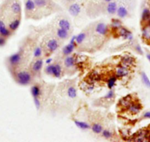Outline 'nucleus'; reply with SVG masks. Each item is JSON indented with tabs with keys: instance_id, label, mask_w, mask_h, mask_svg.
<instances>
[{
	"instance_id": "nucleus-1",
	"label": "nucleus",
	"mask_w": 150,
	"mask_h": 142,
	"mask_svg": "<svg viewBox=\"0 0 150 142\" xmlns=\"http://www.w3.org/2000/svg\"><path fill=\"white\" fill-rule=\"evenodd\" d=\"M13 76L16 82L18 85H23V86L30 85L33 80L32 74L27 70L13 71Z\"/></svg>"
},
{
	"instance_id": "nucleus-2",
	"label": "nucleus",
	"mask_w": 150,
	"mask_h": 142,
	"mask_svg": "<svg viewBox=\"0 0 150 142\" xmlns=\"http://www.w3.org/2000/svg\"><path fill=\"white\" fill-rule=\"evenodd\" d=\"M23 60V54L21 51L13 53L7 58V64L10 69H16L21 63Z\"/></svg>"
},
{
	"instance_id": "nucleus-3",
	"label": "nucleus",
	"mask_w": 150,
	"mask_h": 142,
	"mask_svg": "<svg viewBox=\"0 0 150 142\" xmlns=\"http://www.w3.org/2000/svg\"><path fill=\"white\" fill-rule=\"evenodd\" d=\"M130 140L135 141H149L150 129H141L133 135V137Z\"/></svg>"
},
{
	"instance_id": "nucleus-4",
	"label": "nucleus",
	"mask_w": 150,
	"mask_h": 142,
	"mask_svg": "<svg viewBox=\"0 0 150 142\" xmlns=\"http://www.w3.org/2000/svg\"><path fill=\"white\" fill-rule=\"evenodd\" d=\"M9 10L13 14L16 16H20L21 13V3L18 0H13L9 4Z\"/></svg>"
},
{
	"instance_id": "nucleus-5",
	"label": "nucleus",
	"mask_w": 150,
	"mask_h": 142,
	"mask_svg": "<svg viewBox=\"0 0 150 142\" xmlns=\"http://www.w3.org/2000/svg\"><path fill=\"white\" fill-rule=\"evenodd\" d=\"M44 66V60L41 58H37L31 65V72L35 75L40 73Z\"/></svg>"
},
{
	"instance_id": "nucleus-6",
	"label": "nucleus",
	"mask_w": 150,
	"mask_h": 142,
	"mask_svg": "<svg viewBox=\"0 0 150 142\" xmlns=\"http://www.w3.org/2000/svg\"><path fill=\"white\" fill-rule=\"evenodd\" d=\"M12 34L13 32H11V30L8 28L4 20L0 18V36L6 38H9Z\"/></svg>"
},
{
	"instance_id": "nucleus-7",
	"label": "nucleus",
	"mask_w": 150,
	"mask_h": 142,
	"mask_svg": "<svg viewBox=\"0 0 150 142\" xmlns=\"http://www.w3.org/2000/svg\"><path fill=\"white\" fill-rule=\"evenodd\" d=\"M129 74V67L123 66L121 64L120 66H117L116 69V72H115V75L117 76L118 78L120 77H125L128 76Z\"/></svg>"
},
{
	"instance_id": "nucleus-8",
	"label": "nucleus",
	"mask_w": 150,
	"mask_h": 142,
	"mask_svg": "<svg viewBox=\"0 0 150 142\" xmlns=\"http://www.w3.org/2000/svg\"><path fill=\"white\" fill-rule=\"evenodd\" d=\"M141 109H142V105H141V104L139 102H138V101H134V102H131L129 106L128 107L127 111L130 114L135 115V114H139Z\"/></svg>"
},
{
	"instance_id": "nucleus-9",
	"label": "nucleus",
	"mask_w": 150,
	"mask_h": 142,
	"mask_svg": "<svg viewBox=\"0 0 150 142\" xmlns=\"http://www.w3.org/2000/svg\"><path fill=\"white\" fill-rule=\"evenodd\" d=\"M118 34H119V36H121L122 38L125 39V40H131L133 38L132 33L128 29L125 28V27H122V26L120 28L118 29Z\"/></svg>"
},
{
	"instance_id": "nucleus-10",
	"label": "nucleus",
	"mask_w": 150,
	"mask_h": 142,
	"mask_svg": "<svg viewBox=\"0 0 150 142\" xmlns=\"http://www.w3.org/2000/svg\"><path fill=\"white\" fill-rule=\"evenodd\" d=\"M96 33L101 36H107L109 33V27L105 23H99L96 24L95 28Z\"/></svg>"
},
{
	"instance_id": "nucleus-11",
	"label": "nucleus",
	"mask_w": 150,
	"mask_h": 142,
	"mask_svg": "<svg viewBox=\"0 0 150 142\" xmlns=\"http://www.w3.org/2000/svg\"><path fill=\"white\" fill-rule=\"evenodd\" d=\"M63 74V69L59 63H52V76L55 78H60Z\"/></svg>"
},
{
	"instance_id": "nucleus-12",
	"label": "nucleus",
	"mask_w": 150,
	"mask_h": 142,
	"mask_svg": "<svg viewBox=\"0 0 150 142\" xmlns=\"http://www.w3.org/2000/svg\"><path fill=\"white\" fill-rule=\"evenodd\" d=\"M60 46V43L57 39H50L47 43V47L50 53H54L55 52Z\"/></svg>"
},
{
	"instance_id": "nucleus-13",
	"label": "nucleus",
	"mask_w": 150,
	"mask_h": 142,
	"mask_svg": "<svg viewBox=\"0 0 150 142\" xmlns=\"http://www.w3.org/2000/svg\"><path fill=\"white\" fill-rule=\"evenodd\" d=\"M69 12L72 16H77L81 12V7L77 3L71 4L69 8Z\"/></svg>"
},
{
	"instance_id": "nucleus-14",
	"label": "nucleus",
	"mask_w": 150,
	"mask_h": 142,
	"mask_svg": "<svg viewBox=\"0 0 150 142\" xmlns=\"http://www.w3.org/2000/svg\"><path fill=\"white\" fill-rule=\"evenodd\" d=\"M77 46V44H74V43H71L69 42L68 44H66V46H63V50H62V53H63V55L64 56H68L70 55L72 53L74 52V50H75Z\"/></svg>"
},
{
	"instance_id": "nucleus-15",
	"label": "nucleus",
	"mask_w": 150,
	"mask_h": 142,
	"mask_svg": "<svg viewBox=\"0 0 150 142\" xmlns=\"http://www.w3.org/2000/svg\"><path fill=\"white\" fill-rule=\"evenodd\" d=\"M76 62H77V58L70 55L66 56V58L64 59V66L67 69H71L76 65Z\"/></svg>"
},
{
	"instance_id": "nucleus-16",
	"label": "nucleus",
	"mask_w": 150,
	"mask_h": 142,
	"mask_svg": "<svg viewBox=\"0 0 150 142\" xmlns=\"http://www.w3.org/2000/svg\"><path fill=\"white\" fill-rule=\"evenodd\" d=\"M121 63H122V65L127 66V67H130V66H132L135 65V60L134 58L127 55L122 58V59H121Z\"/></svg>"
},
{
	"instance_id": "nucleus-17",
	"label": "nucleus",
	"mask_w": 150,
	"mask_h": 142,
	"mask_svg": "<svg viewBox=\"0 0 150 142\" xmlns=\"http://www.w3.org/2000/svg\"><path fill=\"white\" fill-rule=\"evenodd\" d=\"M20 24H21V19L20 18H16L14 19L11 20L9 23H8V28L11 30V32H15L18 29L19 27Z\"/></svg>"
},
{
	"instance_id": "nucleus-18",
	"label": "nucleus",
	"mask_w": 150,
	"mask_h": 142,
	"mask_svg": "<svg viewBox=\"0 0 150 142\" xmlns=\"http://www.w3.org/2000/svg\"><path fill=\"white\" fill-rule=\"evenodd\" d=\"M74 123L75 125L77 126L79 129H80V130H90L91 127V125L89 123L84 121L74 119Z\"/></svg>"
},
{
	"instance_id": "nucleus-19",
	"label": "nucleus",
	"mask_w": 150,
	"mask_h": 142,
	"mask_svg": "<svg viewBox=\"0 0 150 142\" xmlns=\"http://www.w3.org/2000/svg\"><path fill=\"white\" fill-rule=\"evenodd\" d=\"M30 93H31L33 98L40 97L41 96V94H42V90H41V86L35 84V85H33L31 86V88H30Z\"/></svg>"
},
{
	"instance_id": "nucleus-20",
	"label": "nucleus",
	"mask_w": 150,
	"mask_h": 142,
	"mask_svg": "<svg viewBox=\"0 0 150 142\" xmlns=\"http://www.w3.org/2000/svg\"><path fill=\"white\" fill-rule=\"evenodd\" d=\"M117 8V3L114 2V1H112V2H110L108 3V5H107V12L110 15H115L116 13Z\"/></svg>"
},
{
	"instance_id": "nucleus-21",
	"label": "nucleus",
	"mask_w": 150,
	"mask_h": 142,
	"mask_svg": "<svg viewBox=\"0 0 150 142\" xmlns=\"http://www.w3.org/2000/svg\"><path fill=\"white\" fill-rule=\"evenodd\" d=\"M56 35H57V38H59L61 40H66L69 38L70 35H69V31H67L66 30H63L59 27L58 29H57V31H56Z\"/></svg>"
},
{
	"instance_id": "nucleus-22",
	"label": "nucleus",
	"mask_w": 150,
	"mask_h": 142,
	"mask_svg": "<svg viewBox=\"0 0 150 142\" xmlns=\"http://www.w3.org/2000/svg\"><path fill=\"white\" fill-rule=\"evenodd\" d=\"M117 76H116L115 74L114 75H110V76L107 79L106 83L109 89H112V88H113V87L116 85V82H117Z\"/></svg>"
},
{
	"instance_id": "nucleus-23",
	"label": "nucleus",
	"mask_w": 150,
	"mask_h": 142,
	"mask_svg": "<svg viewBox=\"0 0 150 142\" xmlns=\"http://www.w3.org/2000/svg\"><path fill=\"white\" fill-rule=\"evenodd\" d=\"M58 26L60 28L66 30L67 31H70L71 26V23L69 20L66 19V18H61L60 21H58Z\"/></svg>"
},
{
	"instance_id": "nucleus-24",
	"label": "nucleus",
	"mask_w": 150,
	"mask_h": 142,
	"mask_svg": "<svg viewBox=\"0 0 150 142\" xmlns=\"http://www.w3.org/2000/svg\"><path fill=\"white\" fill-rule=\"evenodd\" d=\"M132 102V97H131L130 96H127L125 97L122 98V99L119 101V105H120V106L122 107V108L127 110L128 107L129 106V105H130Z\"/></svg>"
},
{
	"instance_id": "nucleus-25",
	"label": "nucleus",
	"mask_w": 150,
	"mask_h": 142,
	"mask_svg": "<svg viewBox=\"0 0 150 142\" xmlns=\"http://www.w3.org/2000/svg\"><path fill=\"white\" fill-rule=\"evenodd\" d=\"M116 14H117L118 17L120 18H125L128 16V11L125 6L118 7L117 11H116Z\"/></svg>"
},
{
	"instance_id": "nucleus-26",
	"label": "nucleus",
	"mask_w": 150,
	"mask_h": 142,
	"mask_svg": "<svg viewBox=\"0 0 150 142\" xmlns=\"http://www.w3.org/2000/svg\"><path fill=\"white\" fill-rule=\"evenodd\" d=\"M24 7L27 12H33L36 9V5L33 0H25Z\"/></svg>"
},
{
	"instance_id": "nucleus-27",
	"label": "nucleus",
	"mask_w": 150,
	"mask_h": 142,
	"mask_svg": "<svg viewBox=\"0 0 150 142\" xmlns=\"http://www.w3.org/2000/svg\"><path fill=\"white\" fill-rule=\"evenodd\" d=\"M103 129V127H102L100 123H93L91 125V130H92V132L96 135L101 134Z\"/></svg>"
},
{
	"instance_id": "nucleus-28",
	"label": "nucleus",
	"mask_w": 150,
	"mask_h": 142,
	"mask_svg": "<svg viewBox=\"0 0 150 142\" xmlns=\"http://www.w3.org/2000/svg\"><path fill=\"white\" fill-rule=\"evenodd\" d=\"M101 135L104 138L107 139V140L111 139L113 137V133H112V130H109V129H103Z\"/></svg>"
},
{
	"instance_id": "nucleus-29",
	"label": "nucleus",
	"mask_w": 150,
	"mask_h": 142,
	"mask_svg": "<svg viewBox=\"0 0 150 142\" xmlns=\"http://www.w3.org/2000/svg\"><path fill=\"white\" fill-rule=\"evenodd\" d=\"M77 89L74 86H69L67 89V95L69 97L74 99L77 97Z\"/></svg>"
},
{
	"instance_id": "nucleus-30",
	"label": "nucleus",
	"mask_w": 150,
	"mask_h": 142,
	"mask_svg": "<svg viewBox=\"0 0 150 142\" xmlns=\"http://www.w3.org/2000/svg\"><path fill=\"white\" fill-rule=\"evenodd\" d=\"M43 54V51H42V48H41V46H36L35 48L34 51H33V58L35 59L37 58H41Z\"/></svg>"
},
{
	"instance_id": "nucleus-31",
	"label": "nucleus",
	"mask_w": 150,
	"mask_h": 142,
	"mask_svg": "<svg viewBox=\"0 0 150 142\" xmlns=\"http://www.w3.org/2000/svg\"><path fill=\"white\" fill-rule=\"evenodd\" d=\"M150 18V11L147 8L143 11L142 15H141V21L142 22H147Z\"/></svg>"
},
{
	"instance_id": "nucleus-32",
	"label": "nucleus",
	"mask_w": 150,
	"mask_h": 142,
	"mask_svg": "<svg viewBox=\"0 0 150 142\" xmlns=\"http://www.w3.org/2000/svg\"><path fill=\"white\" fill-rule=\"evenodd\" d=\"M141 80H142L143 83L146 85L148 88L150 89V80L149 79L148 76L146 75V74L145 72H141Z\"/></svg>"
},
{
	"instance_id": "nucleus-33",
	"label": "nucleus",
	"mask_w": 150,
	"mask_h": 142,
	"mask_svg": "<svg viewBox=\"0 0 150 142\" xmlns=\"http://www.w3.org/2000/svg\"><path fill=\"white\" fill-rule=\"evenodd\" d=\"M142 35L145 40H150V26L146 25L143 29Z\"/></svg>"
},
{
	"instance_id": "nucleus-34",
	"label": "nucleus",
	"mask_w": 150,
	"mask_h": 142,
	"mask_svg": "<svg viewBox=\"0 0 150 142\" xmlns=\"http://www.w3.org/2000/svg\"><path fill=\"white\" fill-rule=\"evenodd\" d=\"M36 7L38 8H46L48 5V0H33Z\"/></svg>"
},
{
	"instance_id": "nucleus-35",
	"label": "nucleus",
	"mask_w": 150,
	"mask_h": 142,
	"mask_svg": "<svg viewBox=\"0 0 150 142\" xmlns=\"http://www.w3.org/2000/svg\"><path fill=\"white\" fill-rule=\"evenodd\" d=\"M86 36H87V34H86V33H84V32L77 35V37H76V43H77V44H81L85 40Z\"/></svg>"
},
{
	"instance_id": "nucleus-36",
	"label": "nucleus",
	"mask_w": 150,
	"mask_h": 142,
	"mask_svg": "<svg viewBox=\"0 0 150 142\" xmlns=\"http://www.w3.org/2000/svg\"><path fill=\"white\" fill-rule=\"evenodd\" d=\"M110 25H111V27H112V28L116 29V30H118L119 28H120V27L122 26V22H121L119 19H116V18H114V19L112 20Z\"/></svg>"
},
{
	"instance_id": "nucleus-37",
	"label": "nucleus",
	"mask_w": 150,
	"mask_h": 142,
	"mask_svg": "<svg viewBox=\"0 0 150 142\" xmlns=\"http://www.w3.org/2000/svg\"><path fill=\"white\" fill-rule=\"evenodd\" d=\"M33 99V102H34L35 107L36 109L38 111L41 108V101H40V97H34Z\"/></svg>"
},
{
	"instance_id": "nucleus-38",
	"label": "nucleus",
	"mask_w": 150,
	"mask_h": 142,
	"mask_svg": "<svg viewBox=\"0 0 150 142\" xmlns=\"http://www.w3.org/2000/svg\"><path fill=\"white\" fill-rule=\"evenodd\" d=\"M52 63L48 64L46 66L45 69H44V72H45L47 75L52 76Z\"/></svg>"
},
{
	"instance_id": "nucleus-39",
	"label": "nucleus",
	"mask_w": 150,
	"mask_h": 142,
	"mask_svg": "<svg viewBox=\"0 0 150 142\" xmlns=\"http://www.w3.org/2000/svg\"><path fill=\"white\" fill-rule=\"evenodd\" d=\"M115 97V92L112 89H110V91H108V94H106L105 98L108 99H112Z\"/></svg>"
},
{
	"instance_id": "nucleus-40",
	"label": "nucleus",
	"mask_w": 150,
	"mask_h": 142,
	"mask_svg": "<svg viewBox=\"0 0 150 142\" xmlns=\"http://www.w3.org/2000/svg\"><path fill=\"white\" fill-rule=\"evenodd\" d=\"M7 40H8V38H4V37H2V36H0V47H2V46H4L6 45Z\"/></svg>"
},
{
	"instance_id": "nucleus-41",
	"label": "nucleus",
	"mask_w": 150,
	"mask_h": 142,
	"mask_svg": "<svg viewBox=\"0 0 150 142\" xmlns=\"http://www.w3.org/2000/svg\"><path fill=\"white\" fill-rule=\"evenodd\" d=\"M135 51H136L137 53H138V54L143 55V50H142V49H141V46H140V45H138V44L135 45Z\"/></svg>"
},
{
	"instance_id": "nucleus-42",
	"label": "nucleus",
	"mask_w": 150,
	"mask_h": 142,
	"mask_svg": "<svg viewBox=\"0 0 150 142\" xmlns=\"http://www.w3.org/2000/svg\"><path fill=\"white\" fill-rule=\"evenodd\" d=\"M143 118L144 119H150V111H146L143 115Z\"/></svg>"
},
{
	"instance_id": "nucleus-43",
	"label": "nucleus",
	"mask_w": 150,
	"mask_h": 142,
	"mask_svg": "<svg viewBox=\"0 0 150 142\" xmlns=\"http://www.w3.org/2000/svg\"><path fill=\"white\" fill-rule=\"evenodd\" d=\"M53 62V59L52 58H47V60H46L45 63L46 64L48 65V64H51V63H52Z\"/></svg>"
},
{
	"instance_id": "nucleus-44",
	"label": "nucleus",
	"mask_w": 150,
	"mask_h": 142,
	"mask_svg": "<svg viewBox=\"0 0 150 142\" xmlns=\"http://www.w3.org/2000/svg\"><path fill=\"white\" fill-rule=\"evenodd\" d=\"M146 58H147V59H148V60H149V61L150 62V53H147V54H146Z\"/></svg>"
},
{
	"instance_id": "nucleus-45",
	"label": "nucleus",
	"mask_w": 150,
	"mask_h": 142,
	"mask_svg": "<svg viewBox=\"0 0 150 142\" xmlns=\"http://www.w3.org/2000/svg\"><path fill=\"white\" fill-rule=\"evenodd\" d=\"M104 1H105V2H107V3H108V2H112V0H104Z\"/></svg>"
},
{
	"instance_id": "nucleus-46",
	"label": "nucleus",
	"mask_w": 150,
	"mask_h": 142,
	"mask_svg": "<svg viewBox=\"0 0 150 142\" xmlns=\"http://www.w3.org/2000/svg\"><path fill=\"white\" fill-rule=\"evenodd\" d=\"M147 24H146V25H148V26H150V18H149V21H147Z\"/></svg>"
},
{
	"instance_id": "nucleus-47",
	"label": "nucleus",
	"mask_w": 150,
	"mask_h": 142,
	"mask_svg": "<svg viewBox=\"0 0 150 142\" xmlns=\"http://www.w3.org/2000/svg\"><path fill=\"white\" fill-rule=\"evenodd\" d=\"M69 2H71V1H74V0H68Z\"/></svg>"
}]
</instances>
